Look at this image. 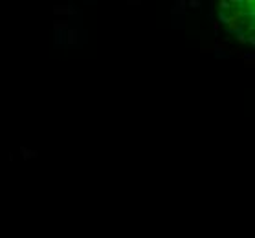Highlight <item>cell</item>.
<instances>
[{
  "mask_svg": "<svg viewBox=\"0 0 255 238\" xmlns=\"http://www.w3.org/2000/svg\"><path fill=\"white\" fill-rule=\"evenodd\" d=\"M221 20L239 39L255 44V0H233L221 7Z\"/></svg>",
  "mask_w": 255,
  "mask_h": 238,
  "instance_id": "1",
  "label": "cell"
}]
</instances>
